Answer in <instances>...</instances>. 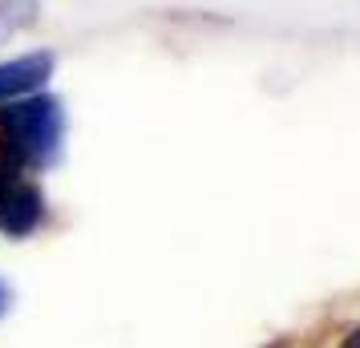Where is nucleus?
<instances>
[{"instance_id":"nucleus-1","label":"nucleus","mask_w":360,"mask_h":348,"mask_svg":"<svg viewBox=\"0 0 360 348\" xmlns=\"http://www.w3.org/2000/svg\"><path fill=\"white\" fill-rule=\"evenodd\" d=\"M61 130H65L61 101L41 94V89L13 101H0V154L25 166V170L45 166L57 154Z\"/></svg>"},{"instance_id":"nucleus-2","label":"nucleus","mask_w":360,"mask_h":348,"mask_svg":"<svg viewBox=\"0 0 360 348\" xmlns=\"http://www.w3.org/2000/svg\"><path fill=\"white\" fill-rule=\"evenodd\" d=\"M45 223V199L33 186L29 170L0 154V231L8 235H33Z\"/></svg>"},{"instance_id":"nucleus-3","label":"nucleus","mask_w":360,"mask_h":348,"mask_svg":"<svg viewBox=\"0 0 360 348\" xmlns=\"http://www.w3.org/2000/svg\"><path fill=\"white\" fill-rule=\"evenodd\" d=\"M53 73V53H25L13 61H0V101L37 94Z\"/></svg>"},{"instance_id":"nucleus-4","label":"nucleus","mask_w":360,"mask_h":348,"mask_svg":"<svg viewBox=\"0 0 360 348\" xmlns=\"http://www.w3.org/2000/svg\"><path fill=\"white\" fill-rule=\"evenodd\" d=\"M344 348H360V328H356V332H348V336H344Z\"/></svg>"},{"instance_id":"nucleus-5","label":"nucleus","mask_w":360,"mask_h":348,"mask_svg":"<svg viewBox=\"0 0 360 348\" xmlns=\"http://www.w3.org/2000/svg\"><path fill=\"white\" fill-rule=\"evenodd\" d=\"M0 308H4V292H0Z\"/></svg>"}]
</instances>
